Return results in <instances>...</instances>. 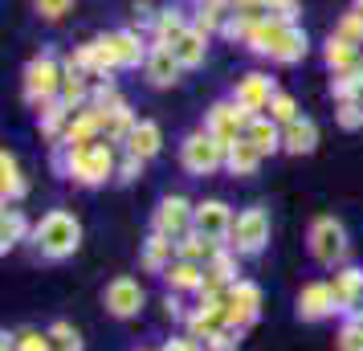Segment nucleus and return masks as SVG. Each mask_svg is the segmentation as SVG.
I'll return each mask as SVG.
<instances>
[{"mask_svg": "<svg viewBox=\"0 0 363 351\" xmlns=\"http://www.w3.org/2000/svg\"><path fill=\"white\" fill-rule=\"evenodd\" d=\"M53 172L82 188H99L118 176V151L115 139H94V143H53Z\"/></svg>", "mask_w": 363, "mask_h": 351, "instance_id": "nucleus-1", "label": "nucleus"}, {"mask_svg": "<svg viewBox=\"0 0 363 351\" xmlns=\"http://www.w3.org/2000/svg\"><path fill=\"white\" fill-rule=\"evenodd\" d=\"M33 245L45 262H66L82 245V221L74 217L69 208H50L33 225Z\"/></svg>", "mask_w": 363, "mask_h": 351, "instance_id": "nucleus-2", "label": "nucleus"}, {"mask_svg": "<svg viewBox=\"0 0 363 351\" xmlns=\"http://www.w3.org/2000/svg\"><path fill=\"white\" fill-rule=\"evenodd\" d=\"M306 250L318 266L339 269L351 257V241H347V225L339 217H314L311 233H306Z\"/></svg>", "mask_w": 363, "mask_h": 351, "instance_id": "nucleus-3", "label": "nucleus"}, {"mask_svg": "<svg viewBox=\"0 0 363 351\" xmlns=\"http://www.w3.org/2000/svg\"><path fill=\"white\" fill-rule=\"evenodd\" d=\"M62 82H66V66L53 57V53H37L29 66L21 69V94L29 106H45L62 94Z\"/></svg>", "mask_w": 363, "mask_h": 351, "instance_id": "nucleus-4", "label": "nucleus"}, {"mask_svg": "<svg viewBox=\"0 0 363 351\" xmlns=\"http://www.w3.org/2000/svg\"><path fill=\"white\" fill-rule=\"evenodd\" d=\"M225 151L229 147L216 135H208L204 127L200 131H188L180 139V167L188 176H213V172L225 167Z\"/></svg>", "mask_w": 363, "mask_h": 351, "instance_id": "nucleus-5", "label": "nucleus"}, {"mask_svg": "<svg viewBox=\"0 0 363 351\" xmlns=\"http://www.w3.org/2000/svg\"><path fill=\"white\" fill-rule=\"evenodd\" d=\"M265 245H269V213H265L262 204L241 208L237 221H233L229 250L237 253V257H257V253H265Z\"/></svg>", "mask_w": 363, "mask_h": 351, "instance_id": "nucleus-6", "label": "nucleus"}, {"mask_svg": "<svg viewBox=\"0 0 363 351\" xmlns=\"http://www.w3.org/2000/svg\"><path fill=\"white\" fill-rule=\"evenodd\" d=\"M192 217H196V204L180 196V192H172L164 201L155 204V213H151V233H164L172 241H180V237L192 233Z\"/></svg>", "mask_w": 363, "mask_h": 351, "instance_id": "nucleus-7", "label": "nucleus"}, {"mask_svg": "<svg viewBox=\"0 0 363 351\" xmlns=\"http://www.w3.org/2000/svg\"><path fill=\"white\" fill-rule=\"evenodd\" d=\"M249 123H253V115H249L245 106L233 102V99H225V102H213V106H208V115H204V131L216 135V139L229 147V143H237V139L249 131Z\"/></svg>", "mask_w": 363, "mask_h": 351, "instance_id": "nucleus-8", "label": "nucleus"}, {"mask_svg": "<svg viewBox=\"0 0 363 351\" xmlns=\"http://www.w3.org/2000/svg\"><path fill=\"white\" fill-rule=\"evenodd\" d=\"M225 306H229V327L245 331L262 318V286L249 282V278H237V282L225 290Z\"/></svg>", "mask_w": 363, "mask_h": 351, "instance_id": "nucleus-9", "label": "nucleus"}, {"mask_svg": "<svg viewBox=\"0 0 363 351\" xmlns=\"http://www.w3.org/2000/svg\"><path fill=\"white\" fill-rule=\"evenodd\" d=\"M143 302H147V294H143V286L135 282V278H111L106 282V290H102V306L111 311L115 318H135L139 311H143Z\"/></svg>", "mask_w": 363, "mask_h": 351, "instance_id": "nucleus-10", "label": "nucleus"}, {"mask_svg": "<svg viewBox=\"0 0 363 351\" xmlns=\"http://www.w3.org/2000/svg\"><path fill=\"white\" fill-rule=\"evenodd\" d=\"M274 94H278V86H274V78L262 74V69L241 74L237 86H233V102H241L249 115H265V111H269V102H274Z\"/></svg>", "mask_w": 363, "mask_h": 351, "instance_id": "nucleus-11", "label": "nucleus"}, {"mask_svg": "<svg viewBox=\"0 0 363 351\" xmlns=\"http://www.w3.org/2000/svg\"><path fill=\"white\" fill-rule=\"evenodd\" d=\"M233 208L225 201H216V196H208V201L196 204V217H192V229L196 233H204L208 241H220V245H229V233H233Z\"/></svg>", "mask_w": 363, "mask_h": 351, "instance_id": "nucleus-12", "label": "nucleus"}, {"mask_svg": "<svg viewBox=\"0 0 363 351\" xmlns=\"http://www.w3.org/2000/svg\"><path fill=\"white\" fill-rule=\"evenodd\" d=\"M330 315H339L330 282H306L298 290V318H302V323H323V318H330Z\"/></svg>", "mask_w": 363, "mask_h": 351, "instance_id": "nucleus-13", "label": "nucleus"}, {"mask_svg": "<svg viewBox=\"0 0 363 351\" xmlns=\"http://www.w3.org/2000/svg\"><path fill=\"white\" fill-rule=\"evenodd\" d=\"M143 74H147V82L155 86V90H167V86L180 82L184 66H180V57H176V50H172V45H151Z\"/></svg>", "mask_w": 363, "mask_h": 351, "instance_id": "nucleus-14", "label": "nucleus"}, {"mask_svg": "<svg viewBox=\"0 0 363 351\" xmlns=\"http://www.w3.org/2000/svg\"><path fill=\"white\" fill-rule=\"evenodd\" d=\"M111 37V45H115V57H118V69H139L147 66V53H151V41L139 29H115Z\"/></svg>", "mask_w": 363, "mask_h": 351, "instance_id": "nucleus-15", "label": "nucleus"}, {"mask_svg": "<svg viewBox=\"0 0 363 351\" xmlns=\"http://www.w3.org/2000/svg\"><path fill=\"white\" fill-rule=\"evenodd\" d=\"M188 29H192V13L184 4H167V9H160V17L151 25V45H176Z\"/></svg>", "mask_w": 363, "mask_h": 351, "instance_id": "nucleus-16", "label": "nucleus"}, {"mask_svg": "<svg viewBox=\"0 0 363 351\" xmlns=\"http://www.w3.org/2000/svg\"><path fill=\"white\" fill-rule=\"evenodd\" d=\"M330 290H335L339 315H351V311L363 302V269L359 266H339L335 278H330Z\"/></svg>", "mask_w": 363, "mask_h": 351, "instance_id": "nucleus-17", "label": "nucleus"}, {"mask_svg": "<svg viewBox=\"0 0 363 351\" xmlns=\"http://www.w3.org/2000/svg\"><path fill=\"white\" fill-rule=\"evenodd\" d=\"M311 50V37L302 25H281V33L274 37V50H269V62H278V66H294L302 62Z\"/></svg>", "mask_w": 363, "mask_h": 351, "instance_id": "nucleus-18", "label": "nucleus"}, {"mask_svg": "<svg viewBox=\"0 0 363 351\" xmlns=\"http://www.w3.org/2000/svg\"><path fill=\"white\" fill-rule=\"evenodd\" d=\"M180 257V250H176V241L164 233H147V241H143V250H139V262H143V269L147 274H160L164 278L167 266Z\"/></svg>", "mask_w": 363, "mask_h": 351, "instance_id": "nucleus-19", "label": "nucleus"}, {"mask_svg": "<svg viewBox=\"0 0 363 351\" xmlns=\"http://www.w3.org/2000/svg\"><path fill=\"white\" fill-rule=\"evenodd\" d=\"M160 147H164V131H160L155 118H139V127H135V131L127 135V143H123V151H127V155H139L143 164L155 160Z\"/></svg>", "mask_w": 363, "mask_h": 351, "instance_id": "nucleus-20", "label": "nucleus"}, {"mask_svg": "<svg viewBox=\"0 0 363 351\" xmlns=\"http://www.w3.org/2000/svg\"><path fill=\"white\" fill-rule=\"evenodd\" d=\"M262 147L249 139V135H241L237 143H229V151H225V172L229 176H257V167H262Z\"/></svg>", "mask_w": 363, "mask_h": 351, "instance_id": "nucleus-21", "label": "nucleus"}, {"mask_svg": "<svg viewBox=\"0 0 363 351\" xmlns=\"http://www.w3.org/2000/svg\"><path fill=\"white\" fill-rule=\"evenodd\" d=\"M314 147H318V127H314V118H294V123L281 127V151H290V155H311Z\"/></svg>", "mask_w": 363, "mask_h": 351, "instance_id": "nucleus-22", "label": "nucleus"}, {"mask_svg": "<svg viewBox=\"0 0 363 351\" xmlns=\"http://www.w3.org/2000/svg\"><path fill=\"white\" fill-rule=\"evenodd\" d=\"M233 282H237V253L225 245V250L216 253V262L204 266V290L208 294H225Z\"/></svg>", "mask_w": 363, "mask_h": 351, "instance_id": "nucleus-23", "label": "nucleus"}, {"mask_svg": "<svg viewBox=\"0 0 363 351\" xmlns=\"http://www.w3.org/2000/svg\"><path fill=\"white\" fill-rule=\"evenodd\" d=\"M94 139H102V111L99 106H82V111H74L66 135H62V143H94Z\"/></svg>", "mask_w": 363, "mask_h": 351, "instance_id": "nucleus-24", "label": "nucleus"}, {"mask_svg": "<svg viewBox=\"0 0 363 351\" xmlns=\"http://www.w3.org/2000/svg\"><path fill=\"white\" fill-rule=\"evenodd\" d=\"M164 282H167V290H176V294H200V290H204V266L176 257V262L167 266Z\"/></svg>", "mask_w": 363, "mask_h": 351, "instance_id": "nucleus-25", "label": "nucleus"}, {"mask_svg": "<svg viewBox=\"0 0 363 351\" xmlns=\"http://www.w3.org/2000/svg\"><path fill=\"white\" fill-rule=\"evenodd\" d=\"M323 62H327L330 74H343V69L363 66V50L359 45H351V41H343L339 33H330L327 45H323Z\"/></svg>", "mask_w": 363, "mask_h": 351, "instance_id": "nucleus-26", "label": "nucleus"}, {"mask_svg": "<svg viewBox=\"0 0 363 351\" xmlns=\"http://www.w3.org/2000/svg\"><path fill=\"white\" fill-rule=\"evenodd\" d=\"M21 196H25L21 160H17V155H13L9 147H4V151H0V201H4V208H9V204H17Z\"/></svg>", "mask_w": 363, "mask_h": 351, "instance_id": "nucleus-27", "label": "nucleus"}, {"mask_svg": "<svg viewBox=\"0 0 363 351\" xmlns=\"http://www.w3.org/2000/svg\"><path fill=\"white\" fill-rule=\"evenodd\" d=\"M21 241H33V225H29V217L21 213V208H4V217H0V250H17Z\"/></svg>", "mask_w": 363, "mask_h": 351, "instance_id": "nucleus-28", "label": "nucleus"}, {"mask_svg": "<svg viewBox=\"0 0 363 351\" xmlns=\"http://www.w3.org/2000/svg\"><path fill=\"white\" fill-rule=\"evenodd\" d=\"M176 250H180V257H184V262H196V266H208V262H216V253L225 250V245H220V241H208L204 233H196V229H192L188 237H180V241H176Z\"/></svg>", "mask_w": 363, "mask_h": 351, "instance_id": "nucleus-29", "label": "nucleus"}, {"mask_svg": "<svg viewBox=\"0 0 363 351\" xmlns=\"http://www.w3.org/2000/svg\"><path fill=\"white\" fill-rule=\"evenodd\" d=\"M139 127V118H135L131 102H123L115 111H102V135L106 139H115V143H127V135Z\"/></svg>", "mask_w": 363, "mask_h": 351, "instance_id": "nucleus-30", "label": "nucleus"}, {"mask_svg": "<svg viewBox=\"0 0 363 351\" xmlns=\"http://www.w3.org/2000/svg\"><path fill=\"white\" fill-rule=\"evenodd\" d=\"M281 25H294V21H281V17H265V21H257V25L249 29V37H245L249 53H257V57H269V50H274V37L281 33Z\"/></svg>", "mask_w": 363, "mask_h": 351, "instance_id": "nucleus-31", "label": "nucleus"}, {"mask_svg": "<svg viewBox=\"0 0 363 351\" xmlns=\"http://www.w3.org/2000/svg\"><path fill=\"white\" fill-rule=\"evenodd\" d=\"M69 118H74V111H69L62 99L45 102V106H41V135H45L50 143H62V135H66Z\"/></svg>", "mask_w": 363, "mask_h": 351, "instance_id": "nucleus-32", "label": "nucleus"}, {"mask_svg": "<svg viewBox=\"0 0 363 351\" xmlns=\"http://www.w3.org/2000/svg\"><path fill=\"white\" fill-rule=\"evenodd\" d=\"M249 139L262 147V155H274V151H281V123H274L269 115H253V123H249Z\"/></svg>", "mask_w": 363, "mask_h": 351, "instance_id": "nucleus-33", "label": "nucleus"}, {"mask_svg": "<svg viewBox=\"0 0 363 351\" xmlns=\"http://www.w3.org/2000/svg\"><path fill=\"white\" fill-rule=\"evenodd\" d=\"M172 50H176V57H180L184 69H196V66H204V57H208V37L196 33V29H188Z\"/></svg>", "mask_w": 363, "mask_h": 351, "instance_id": "nucleus-34", "label": "nucleus"}, {"mask_svg": "<svg viewBox=\"0 0 363 351\" xmlns=\"http://www.w3.org/2000/svg\"><path fill=\"white\" fill-rule=\"evenodd\" d=\"M225 25H229V9L225 4H196L192 9V29L204 37H216L225 33Z\"/></svg>", "mask_w": 363, "mask_h": 351, "instance_id": "nucleus-35", "label": "nucleus"}, {"mask_svg": "<svg viewBox=\"0 0 363 351\" xmlns=\"http://www.w3.org/2000/svg\"><path fill=\"white\" fill-rule=\"evenodd\" d=\"M330 94H335V102H363V66L335 74L330 78Z\"/></svg>", "mask_w": 363, "mask_h": 351, "instance_id": "nucleus-36", "label": "nucleus"}, {"mask_svg": "<svg viewBox=\"0 0 363 351\" xmlns=\"http://www.w3.org/2000/svg\"><path fill=\"white\" fill-rule=\"evenodd\" d=\"M45 331H50V339H53V351H82V335H78V327L66 323V318L50 323Z\"/></svg>", "mask_w": 363, "mask_h": 351, "instance_id": "nucleus-37", "label": "nucleus"}, {"mask_svg": "<svg viewBox=\"0 0 363 351\" xmlns=\"http://www.w3.org/2000/svg\"><path fill=\"white\" fill-rule=\"evenodd\" d=\"M335 351H363V323L347 318L339 335H335Z\"/></svg>", "mask_w": 363, "mask_h": 351, "instance_id": "nucleus-38", "label": "nucleus"}, {"mask_svg": "<svg viewBox=\"0 0 363 351\" xmlns=\"http://www.w3.org/2000/svg\"><path fill=\"white\" fill-rule=\"evenodd\" d=\"M335 33L363 50V13H355V9H351V13H343V17H339V25H335Z\"/></svg>", "mask_w": 363, "mask_h": 351, "instance_id": "nucleus-39", "label": "nucleus"}, {"mask_svg": "<svg viewBox=\"0 0 363 351\" xmlns=\"http://www.w3.org/2000/svg\"><path fill=\"white\" fill-rule=\"evenodd\" d=\"M265 115L274 118V123H281V127H286V123H294V118H302L298 115V102L290 99V94H274V102H269V111H265Z\"/></svg>", "mask_w": 363, "mask_h": 351, "instance_id": "nucleus-40", "label": "nucleus"}, {"mask_svg": "<svg viewBox=\"0 0 363 351\" xmlns=\"http://www.w3.org/2000/svg\"><path fill=\"white\" fill-rule=\"evenodd\" d=\"M123 94H118V86L106 78V82H94V99H90V106H99V111H115V106H123Z\"/></svg>", "mask_w": 363, "mask_h": 351, "instance_id": "nucleus-41", "label": "nucleus"}, {"mask_svg": "<svg viewBox=\"0 0 363 351\" xmlns=\"http://www.w3.org/2000/svg\"><path fill=\"white\" fill-rule=\"evenodd\" d=\"M17 351H53L50 331H37V327H25V331H17Z\"/></svg>", "mask_w": 363, "mask_h": 351, "instance_id": "nucleus-42", "label": "nucleus"}, {"mask_svg": "<svg viewBox=\"0 0 363 351\" xmlns=\"http://www.w3.org/2000/svg\"><path fill=\"white\" fill-rule=\"evenodd\" d=\"M229 13H237V17H245V21H265V17H274L265 0H229Z\"/></svg>", "mask_w": 363, "mask_h": 351, "instance_id": "nucleus-43", "label": "nucleus"}, {"mask_svg": "<svg viewBox=\"0 0 363 351\" xmlns=\"http://www.w3.org/2000/svg\"><path fill=\"white\" fill-rule=\"evenodd\" d=\"M335 123H339L343 131H359V127H363V102H339Z\"/></svg>", "mask_w": 363, "mask_h": 351, "instance_id": "nucleus-44", "label": "nucleus"}, {"mask_svg": "<svg viewBox=\"0 0 363 351\" xmlns=\"http://www.w3.org/2000/svg\"><path fill=\"white\" fill-rule=\"evenodd\" d=\"M33 9H37V17H41V21L57 25V21H62L69 9H74V0H33Z\"/></svg>", "mask_w": 363, "mask_h": 351, "instance_id": "nucleus-45", "label": "nucleus"}, {"mask_svg": "<svg viewBox=\"0 0 363 351\" xmlns=\"http://www.w3.org/2000/svg\"><path fill=\"white\" fill-rule=\"evenodd\" d=\"M204 347H208V351H237V347H241V331H237V327H220Z\"/></svg>", "mask_w": 363, "mask_h": 351, "instance_id": "nucleus-46", "label": "nucleus"}, {"mask_svg": "<svg viewBox=\"0 0 363 351\" xmlns=\"http://www.w3.org/2000/svg\"><path fill=\"white\" fill-rule=\"evenodd\" d=\"M139 176H143V160H139V155H127V151H123V155H118V184H131V180H139Z\"/></svg>", "mask_w": 363, "mask_h": 351, "instance_id": "nucleus-47", "label": "nucleus"}, {"mask_svg": "<svg viewBox=\"0 0 363 351\" xmlns=\"http://www.w3.org/2000/svg\"><path fill=\"white\" fill-rule=\"evenodd\" d=\"M155 17H160V13L151 9L147 0H135V25H139V29H151V25H155Z\"/></svg>", "mask_w": 363, "mask_h": 351, "instance_id": "nucleus-48", "label": "nucleus"}, {"mask_svg": "<svg viewBox=\"0 0 363 351\" xmlns=\"http://www.w3.org/2000/svg\"><path fill=\"white\" fill-rule=\"evenodd\" d=\"M265 4H269V13L281 17V21H294L298 17V0H265Z\"/></svg>", "mask_w": 363, "mask_h": 351, "instance_id": "nucleus-49", "label": "nucleus"}, {"mask_svg": "<svg viewBox=\"0 0 363 351\" xmlns=\"http://www.w3.org/2000/svg\"><path fill=\"white\" fill-rule=\"evenodd\" d=\"M160 351H200V343H196L188 331H184V335H172V339H167Z\"/></svg>", "mask_w": 363, "mask_h": 351, "instance_id": "nucleus-50", "label": "nucleus"}, {"mask_svg": "<svg viewBox=\"0 0 363 351\" xmlns=\"http://www.w3.org/2000/svg\"><path fill=\"white\" fill-rule=\"evenodd\" d=\"M164 311H167V318H188V315H192V311H184V302H180V294H176V290H167Z\"/></svg>", "mask_w": 363, "mask_h": 351, "instance_id": "nucleus-51", "label": "nucleus"}, {"mask_svg": "<svg viewBox=\"0 0 363 351\" xmlns=\"http://www.w3.org/2000/svg\"><path fill=\"white\" fill-rule=\"evenodd\" d=\"M347 318H355V323H363V302H359V306H355V311H351Z\"/></svg>", "mask_w": 363, "mask_h": 351, "instance_id": "nucleus-52", "label": "nucleus"}, {"mask_svg": "<svg viewBox=\"0 0 363 351\" xmlns=\"http://www.w3.org/2000/svg\"><path fill=\"white\" fill-rule=\"evenodd\" d=\"M196 4H225L229 9V0H196Z\"/></svg>", "mask_w": 363, "mask_h": 351, "instance_id": "nucleus-53", "label": "nucleus"}, {"mask_svg": "<svg viewBox=\"0 0 363 351\" xmlns=\"http://www.w3.org/2000/svg\"><path fill=\"white\" fill-rule=\"evenodd\" d=\"M351 9H355V13H363V0H355V4H351Z\"/></svg>", "mask_w": 363, "mask_h": 351, "instance_id": "nucleus-54", "label": "nucleus"}, {"mask_svg": "<svg viewBox=\"0 0 363 351\" xmlns=\"http://www.w3.org/2000/svg\"><path fill=\"white\" fill-rule=\"evenodd\" d=\"M139 351H155V347H139Z\"/></svg>", "mask_w": 363, "mask_h": 351, "instance_id": "nucleus-55", "label": "nucleus"}]
</instances>
